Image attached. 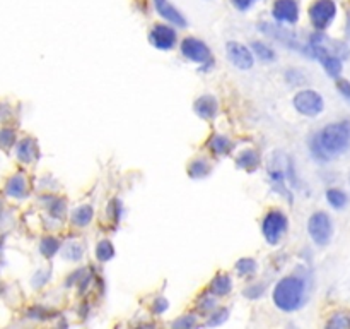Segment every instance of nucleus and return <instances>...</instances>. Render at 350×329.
<instances>
[{
	"instance_id": "1",
	"label": "nucleus",
	"mask_w": 350,
	"mask_h": 329,
	"mask_svg": "<svg viewBox=\"0 0 350 329\" xmlns=\"http://www.w3.org/2000/svg\"><path fill=\"white\" fill-rule=\"evenodd\" d=\"M350 147V122H335L323 127L313 143V154L318 160H330Z\"/></svg>"
},
{
	"instance_id": "2",
	"label": "nucleus",
	"mask_w": 350,
	"mask_h": 329,
	"mask_svg": "<svg viewBox=\"0 0 350 329\" xmlns=\"http://www.w3.org/2000/svg\"><path fill=\"white\" fill-rule=\"evenodd\" d=\"M304 293H306L304 281L297 276H287L275 284L273 302L280 310L294 312L303 305Z\"/></svg>"
},
{
	"instance_id": "3",
	"label": "nucleus",
	"mask_w": 350,
	"mask_h": 329,
	"mask_svg": "<svg viewBox=\"0 0 350 329\" xmlns=\"http://www.w3.org/2000/svg\"><path fill=\"white\" fill-rule=\"evenodd\" d=\"M308 232H310V236L317 245H328L332 235H334V225H332L330 216L323 211L314 212L310 218V223H308Z\"/></svg>"
},
{
	"instance_id": "4",
	"label": "nucleus",
	"mask_w": 350,
	"mask_h": 329,
	"mask_svg": "<svg viewBox=\"0 0 350 329\" xmlns=\"http://www.w3.org/2000/svg\"><path fill=\"white\" fill-rule=\"evenodd\" d=\"M294 106L306 117H317L323 112V98L313 89H304L294 96Z\"/></svg>"
},
{
	"instance_id": "5",
	"label": "nucleus",
	"mask_w": 350,
	"mask_h": 329,
	"mask_svg": "<svg viewBox=\"0 0 350 329\" xmlns=\"http://www.w3.org/2000/svg\"><path fill=\"white\" fill-rule=\"evenodd\" d=\"M287 230V216L280 211H270L263 219V235L267 242L275 245Z\"/></svg>"
},
{
	"instance_id": "6",
	"label": "nucleus",
	"mask_w": 350,
	"mask_h": 329,
	"mask_svg": "<svg viewBox=\"0 0 350 329\" xmlns=\"http://www.w3.org/2000/svg\"><path fill=\"white\" fill-rule=\"evenodd\" d=\"M335 14H337V7H335L334 0H318L310 9L311 23L318 31L327 29L332 21L335 19Z\"/></svg>"
},
{
	"instance_id": "7",
	"label": "nucleus",
	"mask_w": 350,
	"mask_h": 329,
	"mask_svg": "<svg viewBox=\"0 0 350 329\" xmlns=\"http://www.w3.org/2000/svg\"><path fill=\"white\" fill-rule=\"evenodd\" d=\"M181 53L191 62H198V64H207L211 62V50L204 41L197 40V38H187L181 43Z\"/></svg>"
},
{
	"instance_id": "8",
	"label": "nucleus",
	"mask_w": 350,
	"mask_h": 329,
	"mask_svg": "<svg viewBox=\"0 0 350 329\" xmlns=\"http://www.w3.org/2000/svg\"><path fill=\"white\" fill-rule=\"evenodd\" d=\"M226 50H228L229 60H231L236 67L241 69V71H248V69H252L253 64H255V58H253L252 50L246 48L245 45H239L236 43V41H231V43H228Z\"/></svg>"
},
{
	"instance_id": "9",
	"label": "nucleus",
	"mask_w": 350,
	"mask_h": 329,
	"mask_svg": "<svg viewBox=\"0 0 350 329\" xmlns=\"http://www.w3.org/2000/svg\"><path fill=\"white\" fill-rule=\"evenodd\" d=\"M149 40L159 50H170L176 43V31L170 26H154L149 34Z\"/></svg>"
},
{
	"instance_id": "10",
	"label": "nucleus",
	"mask_w": 350,
	"mask_h": 329,
	"mask_svg": "<svg viewBox=\"0 0 350 329\" xmlns=\"http://www.w3.org/2000/svg\"><path fill=\"white\" fill-rule=\"evenodd\" d=\"M273 17L282 23H296L299 17V7L294 0H277L273 5Z\"/></svg>"
},
{
	"instance_id": "11",
	"label": "nucleus",
	"mask_w": 350,
	"mask_h": 329,
	"mask_svg": "<svg viewBox=\"0 0 350 329\" xmlns=\"http://www.w3.org/2000/svg\"><path fill=\"white\" fill-rule=\"evenodd\" d=\"M154 2H156L157 12H159L164 19H167L170 23H173V24H176L178 27L187 26V19H185V17L181 16L180 10H178L176 7L171 5L167 0H154Z\"/></svg>"
},
{
	"instance_id": "12",
	"label": "nucleus",
	"mask_w": 350,
	"mask_h": 329,
	"mask_svg": "<svg viewBox=\"0 0 350 329\" xmlns=\"http://www.w3.org/2000/svg\"><path fill=\"white\" fill-rule=\"evenodd\" d=\"M195 112L197 115H200L202 119L205 120H211L217 115V101H215L214 96L207 95V96H202L195 101Z\"/></svg>"
},
{
	"instance_id": "13",
	"label": "nucleus",
	"mask_w": 350,
	"mask_h": 329,
	"mask_svg": "<svg viewBox=\"0 0 350 329\" xmlns=\"http://www.w3.org/2000/svg\"><path fill=\"white\" fill-rule=\"evenodd\" d=\"M232 288V281L228 274H217V276L212 280L211 283V291L217 297H222V295H228Z\"/></svg>"
},
{
	"instance_id": "14",
	"label": "nucleus",
	"mask_w": 350,
	"mask_h": 329,
	"mask_svg": "<svg viewBox=\"0 0 350 329\" xmlns=\"http://www.w3.org/2000/svg\"><path fill=\"white\" fill-rule=\"evenodd\" d=\"M236 163H238L239 168H245V170L253 171L256 167H258L260 156L256 154V151L246 149V151H243L241 154H239L238 160H236Z\"/></svg>"
},
{
	"instance_id": "15",
	"label": "nucleus",
	"mask_w": 350,
	"mask_h": 329,
	"mask_svg": "<svg viewBox=\"0 0 350 329\" xmlns=\"http://www.w3.org/2000/svg\"><path fill=\"white\" fill-rule=\"evenodd\" d=\"M92 208L91 206H81V208H77L74 211V215H72V223H74L75 226H85L91 223L92 219Z\"/></svg>"
},
{
	"instance_id": "16",
	"label": "nucleus",
	"mask_w": 350,
	"mask_h": 329,
	"mask_svg": "<svg viewBox=\"0 0 350 329\" xmlns=\"http://www.w3.org/2000/svg\"><path fill=\"white\" fill-rule=\"evenodd\" d=\"M327 201L330 202L332 208L344 209L345 206H347L349 197L344 191H340V188H330V191L327 192Z\"/></svg>"
},
{
	"instance_id": "17",
	"label": "nucleus",
	"mask_w": 350,
	"mask_h": 329,
	"mask_svg": "<svg viewBox=\"0 0 350 329\" xmlns=\"http://www.w3.org/2000/svg\"><path fill=\"white\" fill-rule=\"evenodd\" d=\"M208 146H211V149L214 151L215 154H226V153H229V149L232 147V144L228 137L214 136L211 139V143H208Z\"/></svg>"
},
{
	"instance_id": "18",
	"label": "nucleus",
	"mask_w": 350,
	"mask_h": 329,
	"mask_svg": "<svg viewBox=\"0 0 350 329\" xmlns=\"http://www.w3.org/2000/svg\"><path fill=\"white\" fill-rule=\"evenodd\" d=\"M188 173H190V177L193 178H204L211 173V164H208V161L205 160H197L190 164Z\"/></svg>"
},
{
	"instance_id": "19",
	"label": "nucleus",
	"mask_w": 350,
	"mask_h": 329,
	"mask_svg": "<svg viewBox=\"0 0 350 329\" xmlns=\"http://www.w3.org/2000/svg\"><path fill=\"white\" fill-rule=\"evenodd\" d=\"M113 256H115V249H113L109 240H103V242L98 243V247H96V257H98L101 263H108Z\"/></svg>"
},
{
	"instance_id": "20",
	"label": "nucleus",
	"mask_w": 350,
	"mask_h": 329,
	"mask_svg": "<svg viewBox=\"0 0 350 329\" xmlns=\"http://www.w3.org/2000/svg\"><path fill=\"white\" fill-rule=\"evenodd\" d=\"M236 269L241 276H252L256 271V263L253 259H241L236 264Z\"/></svg>"
},
{
	"instance_id": "21",
	"label": "nucleus",
	"mask_w": 350,
	"mask_h": 329,
	"mask_svg": "<svg viewBox=\"0 0 350 329\" xmlns=\"http://www.w3.org/2000/svg\"><path fill=\"white\" fill-rule=\"evenodd\" d=\"M253 50H255V53L258 55L262 60H273L275 58V53H273V50L270 47H267V45L263 43H253Z\"/></svg>"
},
{
	"instance_id": "22",
	"label": "nucleus",
	"mask_w": 350,
	"mask_h": 329,
	"mask_svg": "<svg viewBox=\"0 0 350 329\" xmlns=\"http://www.w3.org/2000/svg\"><path fill=\"white\" fill-rule=\"evenodd\" d=\"M328 326L330 328H350V315L347 314H335L334 317H332V321L328 322Z\"/></svg>"
},
{
	"instance_id": "23",
	"label": "nucleus",
	"mask_w": 350,
	"mask_h": 329,
	"mask_svg": "<svg viewBox=\"0 0 350 329\" xmlns=\"http://www.w3.org/2000/svg\"><path fill=\"white\" fill-rule=\"evenodd\" d=\"M337 89L342 96H344L345 101L350 103V82L345 79H338L337 81Z\"/></svg>"
},
{
	"instance_id": "24",
	"label": "nucleus",
	"mask_w": 350,
	"mask_h": 329,
	"mask_svg": "<svg viewBox=\"0 0 350 329\" xmlns=\"http://www.w3.org/2000/svg\"><path fill=\"white\" fill-rule=\"evenodd\" d=\"M46 243H48V247H43V252L46 254L48 257H50V256H53L55 252H57L58 242H57V240H53V239H48Z\"/></svg>"
},
{
	"instance_id": "25",
	"label": "nucleus",
	"mask_w": 350,
	"mask_h": 329,
	"mask_svg": "<svg viewBox=\"0 0 350 329\" xmlns=\"http://www.w3.org/2000/svg\"><path fill=\"white\" fill-rule=\"evenodd\" d=\"M181 326H185V328H188V326H195V317L187 315V317H183V319H180V321L174 322V328H181Z\"/></svg>"
},
{
	"instance_id": "26",
	"label": "nucleus",
	"mask_w": 350,
	"mask_h": 329,
	"mask_svg": "<svg viewBox=\"0 0 350 329\" xmlns=\"http://www.w3.org/2000/svg\"><path fill=\"white\" fill-rule=\"evenodd\" d=\"M253 2H255V0H232V3H234V5L238 7L239 10H245V9H248V7L252 5Z\"/></svg>"
},
{
	"instance_id": "27",
	"label": "nucleus",
	"mask_w": 350,
	"mask_h": 329,
	"mask_svg": "<svg viewBox=\"0 0 350 329\" xmlns=\"http://www.w3.org/2000/svg\"><path fill=\"white\" fill-rule=\"evenodd\" d=\"M156 302H157L156 312H163V310H166V308H167V302L164 300V298H163V300H161V298H159V300H156Z\"/></svg>"
},
{
	"instance_id": "28",
	"label": "nucleus",
	"mask_w": 350,
	"mask_h": 329,
	"mask_svg": "<svg viewBox=\"0 0 350 329\" xmlns=\"http://www.w3.org/2000/svg\"><path fill=\"white\" fill-rule=\"evenodd\" d=\"M349 31H350V17H349Z\"/></svg>"
}]
</instances>
